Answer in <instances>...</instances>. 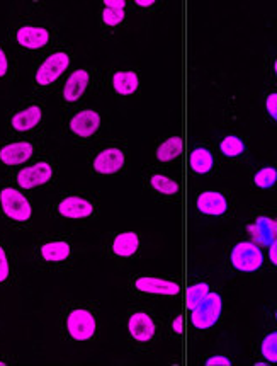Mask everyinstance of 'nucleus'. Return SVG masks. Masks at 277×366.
<instances>
[{
	"instance_id": "nucleus-1",
	"label": "nucleus",
	"mask_w": 277,
	"mask_h": 366,
	"mask_svg": "<svg viewBox=\"0 0 277 366\" xmlns=\"http://www.w3.org/2000/svg\"><path fill=\"white\" fill-rule=\"evenodd\" d=\"M0 205H2L4 213L14 222H28L33 215L28 198L14 188H4L0 191Z\"/></svg>"
},
{
	"instance_id": "nucleus-2",
	"label": "nucleus",
	"mask_w": 277,
	"mask_h": 366,
	"mask_svg": "<svg viewBox=\"0 0 277 366\" xmlns=\"http://www.w3.org/2000/svg\"><path fill=\"white\" fill-rule=\"evenodd\" d=\"M222 296L218 293H207L206 298L192 308V324L197 329H210L222 316Z\"/></svg>"
},
{
	"instance_id": "nucleus-3",
	"label": "nucleus",
	"mask_w": 277,
	"mask_h": 366,
	"mask_svg": "<svg viewBox=\"0 0 277 366\" xmlns=\"http://www.w3.org/2000/svg\"><path fill=\"white\" fill-rule=\"evenodd\" d=\"M264 256L261 249L254 242H240L235 245L232 251V264L238 271H245V273H252L262 266Z\"/></svg>"
},
{
	"instance_id": "nucleus-4",
	"label": "nucleus",
	"mask_w": 277,
	"mask_h": 366,
	"mask_svg": "<svg viewBox=\"0 0 277 366\" xmlns=\"http://www.w3.org/2000/svg\"><path fill=\"white\" fill-rule=\"evenodd\" d=\"M68 65H70V58H68V55L63 53V51L50 55V57L41 63V67L38 68L36 84L43 85V87L53 84V82H56L63 75V72L67 70Z\"/></svg>"
},
{
	"instance_id": "nucleus-5",
	"label": "nucleus",
	"mask_w": 277,
	"mask_h": 366,
	"mask_svg": "<svg viewBox=\"0 0 277 366\" xmlns=\"http://www.w3.org/2000/svg\"><path fill=\"white\" fill-rule=\"evenodd\" d=\"M67 329L75 341H87L95 333V318L89 310L75 308L67 318Z\"/></svg>"
},
{
	"instance_id": "nucleus-6",
	"label": "nucleus",
	"mask_w": 277,
	"mask_h": 366,
	"mask_svg": "<svg viewBox=\"0 0 277 366\" xmlns=\"http://www.w3.org/2000/svg\"><path fill=\"white\" fill-rule=\"evenodd\" d=\"M53 178V169L48 162H38L31 167H26L17 174V184L24 189H33L50 183Z\"/></svg>"
},
{
	"instance_id": "nucleus-7",
	"label": "nucleus",
	"mask_w": 277,
	"mask_h": 366,
	"mask_svg": "<svg viewBox=\"0 0 277 366\" xmlns=\"http://www.w3.org/2000/svg\"><path fill=\"white\" fill-rule=\"evenodd\" d=\"M16 40L23 48L28 50H40L45 48L50 41V33L48 29L40 26H23L16 34Z\"/></svg>"
},
{
	"instance_id": "nucleus-8",
	"label": "nucleus",
	"mask_w": 277,
	"mask_h": 366,
	"mask_svg": "<svg viewBox=\"0 0 277 366\" xmlns=\"http://www.w3.org/2000/svg\"><path fill=\"white\" fill-rule=\"evenodd\" d=\"M99 124H101V116H99V113L85 109L73 116L70 122V130L75 133L77 136L89 139V136H92L94 133L99 130Z\"/></svg>"
},
{
	"instance_id": "nucleus-9",
	"label": "nucleus",
	"mask_w": 277,
	"mask_h": 366,
	"mask_svg": "<svg viewBox=\"0 0 277 366\" xmlns=\"http://www.w3.org/2000/svg\"><path fill=\"white\" fill-rule=\"evenodd\" d=\"M58 212L65 218L80 220V218L90 217L94 212V206L90 205V201L85 200V198L68 196L58 205Z\"/></svg>"
},
{
	"instance_id": "nucleus-10",
	"label": "nucleus",
	"mask_w": 277,
	"mask_h": 366,
	"mask_svg": "<svg viewBox=\"0 0 277 366\" xmlns=\"http://www.w3.org/2000/svg\"><path fill=\"white\" fill-rule=\"evenodd\" d=\"M249 234L261 245H271L277 239V220L269 217H259L255 223L249 225Z\"/></svg>"
},
{
	"instance_id": "nucleus-11",
	"label": "nucleus",
	"mask_w": 277,
	"mask_h": 366,
	"mask_svg": "<svg viewBox=\"0 0 277 366\" xmlns=\"http://www.w3.org/2000/svg\"><path fill=\"white\" fill-rule=\"evenodd\" d=\"M129 334L136 339L138 343H148L155 334V322L145 312H136L129 317L128 322Z\"/></svg>"
},
{
	"instance_id": "nucleus-12",
	"label": "nucleus",
	"mask_w": 277,
	"mask_h": 366,
	"mask_svg": "<svg viewBox=\"0 0 277 366\" xmlns=\"http://www.w3.org/2000/svg\"><path fill=\"white\" fill-rule=\"evenodd\" d=\"M33 152L34 149L29 141H16V144H9L0 150V161L6 166H19V163L29 161Z\"/></svg>"
},
{
	"instance_id": "nucleus-13",
	"label": "nucleus",
	"mask_w": 277,
	"mask_h": 366,
	"mask_svg": "<svg viewBox=\"0 0 277 366\" xmlns=\"http://www.w3.org/2000/svg\"><path fill=\"white\" fill-rule=\"evenodd\" d=\"M124 163V154L119 149H107L95 157L94 169L99 174H114Z\"/></svg>"
},
{
	"instance_id": "nucleus-14",
	"label": "nucleus",
	"mask_w": 277,
	"mask_h": 366,
	"mask_svg": "<svg viewBox=\"0 0 277 366\" xmlns=\"http://www.w3.org/2000/svg\"><path fill=\"white\" fill-rule=\"evenodd\" d=\"M135 286L136 290L153 293V295H177L180 291V286L177 283L160 278H138Z\"/></svg>"
},
{
	"instance_id": "nucleus-15",
	"label": "nucleus",
	"mask_w": 277,
	"mask_h": 366,
	"mask_svg": "<svg viewBox=\"0 0 277 366\" xmlns=\"http://www.w3.org/2000/svg\"><path fill=\"white\" fill-rule=\"evenodd\" d=\"M41 118H43L41 107L34 104V106L26 107V109L21 111V113L12 116L11 123L16 131H29L41 123Z\"/></svg>"
},
{
	"instance_id": "nucleus-16",
	"label": "nucleus",
	"mask_w": 277,
	"mask_h": 366,
	"mask_svg": "<svg viewBox=\"0 0 277 366\" xmlns=\"http://www.w3.org/2000/svg\"><path fill=\"white\" fill-rule=\"evenodd\" d=\"M89 73L85 70H75L68 77L67 84L63 89V97L67 102H75L77 99L82 97V94L85 92L89 85Z\"/></svg>"
},
{
	"instance_id": "nucleus-17",
	"label": "nucleus",
	"mask_w": 277,
	"mask_h": 366,
	"mask_svg": "<svg viewBox=\"0 0 277 366\" xmlns=\"http://www.w3.org/2000/svg\"><path fill=\"white\" fill-rule=\"evenodd\" d=\"M197 210L205 215H223L228 210V203L223 195L214 191H206L197 198Z\"/></svg>"
},
{
	"instance_id": "nucleus-18",
	"label": "nucleus",
	"mask_w": 277,
	"mask_h": 366,
	"mask_svg": "<svg viewBox=\"0 0 277 366\" xmlns=\"http://www.w3.org/2000/svg\"><path fill=\"white\" fill-rule=\"evenodd\" d=\"M70 244L65 242V240H53V242H46L40 249L41 257L46 262H62L67 261L70 257Z\"/></svg>"
},
{
	"instance_id": "nucleus-19",
	"label": "nucleus",
	"mask_w": 277,
	"mask_h": 366,
	"mask_svg": "<svg viewBox=\"0 0 277 366\" xmlns=\"http://www.w3.org/2000/svg\"><path fill=\"white\" fill-rule=\"evenodd\" d=\"M138 75L135 72H116L112 77V87L121 96H131L138 89Z\"/></svg>"
},
{
	"instance_id": "nucleus-20",
	"label": "nucleus",
	"mask_w": 277,
	"mask_h": 366,
	"mask_svg": "<svg viewBox=\"0 0 277 366\" xmlns=\"http://www.w3.org/2000/svg\"><path fill=\"white\" fill-rule=\"evenodd\" d=\"M138 245H140V239H138V235L133 234V232H124V234H119L114 239L112 251H114L121 257H129L138 251Z\"/></svg>"
},
{
	"instance_id": "nucleus-21",
	"label": "nucleus",
	"mask_w": 277,
	"mask_h": 366,
	"mask_svg": "<svg viewBox=\"0 0 277 366\" xmlns=\"http://www.w3.org/2000/svg\"><path fill=\"white\" fill-rule=\"evenodd\" d=\"M183 152V139L180 136H172L167 141H163L157 150V158L160 162H170L177 158Z\"/></svg>"
},
{
	"instance_id": "nucleus-22",
	"label": "nucleus",
	"mask_w": 277,
	"mask_h": 366,
	"mask_svg": "<svg viewBox=\"0 0 277 366\" xmlns=\"http://www.w3.org/2000/svg\"><path fill=\"white\" fill-rule=\"evenodd\" d=\"M190 169L197 174H206L213 169V155L206 149H196L190 154Z\"/></svg>"
},
{
	"instance_id": "nucleus-23",
	"label": "nucleus",
	"mask_w": 277,
	"mask_h": 366,
	"mask_svg": "<svg viewBox=\"0 0 277 366\" xmlns=\"http://www.w3.org/2000/svg\"><path fill=\"white\" fill-rule=\"evenodd\" d=\"M150 183L151 186H153V189H157V191L162 193V195H177V193H179V184H177L175 181L165 178V176H160V174L151 176Z\"/></svg>"
},
{
	"instance_id": "nucleus-24",
	"label": "nucleus",
	"mask_w": 277,
	"mask_h": 366,
	"mask_svg": "<svg viewBox=\"0 0 277 366\" xmlns=\"http://www.w3.org/2000/svg\"><path fill=\"white\" fill-rule=\"evenodd\" d=\"M219 149H222V152L227 155V157H237V155L244 154L245 144L238 139V136L230 135V136H227V139H223Z\"/></svg>"
},
{
	"instance_id": "nucleus-25",
	"label": "nucleus",
	"mask_w": 277,
	"mask_h": 366,
	"mask_svg": "<svg viewBox=\"0 0 277 366\" xmlns=\"http://www.w3.org/2000/svg\"><path fill=\"white\" fill-rule=\"evenodd\" d=\"M210 293V286L206 283H197V285H192L188 290V307L192 310L197 307L202 300L206 298V295Z\"/></svg>"
},
{
	"instance_id": "nucleus-26",
	"label": "nucleus",
	"mask_w": 277,
	"mask_h": 366,
	"mask_svg": "<svg viewBox=\"0 0 277 366\" xmlns=\"http://www.w3.org/2000/svg\"><path fill=\"white\" fill-rule=\"evenodd\" d=\"M255 186L262 188V189H269L276 184L277 181V171L274 167H266V169L259 171L255 174Z\"/></svg>"
},
{
	"instance_id": "nucleus-27",
	"label": "nucleus",
	"mask_w": 277,
	"mask_h": 366,
	"mask_svg": "<svg viewBox=\"0 0 277 366\" xmlns=\"http://www.w3.org/2000/svg\"><path fill=\"white\" fill-rule=\"evenodd\" d=\"M262 355L267 361L277 363V333L267 335L262 341Z\"/></svg>"
},
{
	"instance_id": "nucleus-28",
	"label": "nucleus",
	"mask_w": 277,
	"mask_h": 366,
	"mask_svg": "<svg viewBox=\"0 0 277 366\" xmlns=\"http://www.w3.org/2000/svg\"><path fill=\"white\" fill-rule=\"evenodd\" d=\"M124 19V9H104V14H102V21L107 26H118L119 23H123Z\"/></svg>"
},
{
	"instance_id": "nucleus-29",
	"label": "nucleus",
	"mask_w": 277,
	"mask_h": 366,
	"mask_svg": "<svg viewBox=\"0 0 277 366\" xmlns=\"http://www.w3.org/2000/svg\"><path fill=\"white\" fill-rule=\"evenodd\" d=\"M9 274H11V266H9V257L6 249L0 245V283H4L9 279Z\"/></svg>"
},
{
	"instance_id": "nucleus-30",
	"label": "nucleus",
	"mask_w": 277,
	"mask_h": 366,
	"mask_svg": "<svg viewBox=\"0 0 277 366\" xmlns=\"http://www.w3.org/2000/svg\"><path fill=\"white\" fill-rule=\"evenodd\" d=\"M266 104H267V111H269V114L277 122V94H271V96L267 97Z\"/></svg>"
},
{
	"instance_id": "nucleus-31",
	"label": "nucleus",
	"mask_w": 277,
	"mask_h": 366,
	"mask_svg": "<svg viewBox=\"0 0 277 366\" xmlns=\"http://www.w3.org/2000/svg\"><path fill=\"white\" fill-rule=\"evenodd\" d=\"M207 366H230L232 361L228 358H224V356H213V358H210L206 361Z\"/></svg>"
},
{
	"instance_id": "nucleus-32",
	"label": "nucleus",
	"mask_w": 277,
	"mask_h": 366,
	"mask_svg": "<svg viewBox=\"0 0 277 366\" xmlns=\"http://www.w3.org/2000/svg\"><path fill=\"white\" fill-rule=\"evenodd\" d=\"M9 70V62H7V57L6 53H4V50L0 48V77H4Z\"/></svg>"
},
{
	"instance_id": "nucleus-33",
	"label": "nucleus",
	"mask_w": 277,
	"mask_h": 366,
	"mask_svg": "<svg viewBox=\"0 0 277 366\" xmlns=\"http://www.w3.org/2000/svg\"><path fill=\"white\" fill-rule=\"evenodd\" d=\"M269 257H271L272 264L277 266V239L269 245Z\"/></svg>"
},
{
	"instance_id": "nucleus-34",
	"label": "nucleus",
	"mask_w": 277,
	"mask_h": 366,
	"mask_svg": "<svg viewBox=\"0 0 277 366\" xmlns=\"http://www.w3.org/2000/svg\"><path fill=\"white\" fill-rule=\"evenodd\" d=\"M106 4L107 7H111V9H123L124 6H126V2H124V0H106Z\"/></svg>"
},
{
	"instance_id": "nucleus-35",
	"label": "nucleus",
	"mask_w": 277,
	"mask_h": 366,
	"mask_svg": "<svg viewBox=\"0 0 277 366\" xmlns=\"http://www.w3.org/2000/svg\"><path fill=\"white\" fill-rule=\"evenodd\" d=\"M174 330L177 334L183 333V317H180V316L174 321Z\"/></svg>"
},
{
	"instance_id": "nucleus-36",
	"label": "nucleus",
	"mask_w": 277,
	"mask_h": 366,
	"mask_svg": "<svg viewBox=\"0 0 277 366\" xmlns=\"http://www.w3.org/2000/svg\"><path fill=\"white\" fill-rule=\"evenodd\" d=\"M155 0H136V6L140 7H148V6H153Z\"/></svg>"
},
{
	"instance_id": "nucleus-37",
	"label": "nucleus",
	"mask_w": 277,
	"mask_h": 366,
	"mask_svg": "<svg viewBox=\"0 0 277 366\" xmlns=\"http://www.w3.org/2000/svg\"><path fill=\"white\" fill-rule=\"evenodd\" d=\"M274 68H276V75H277V60H276V65H274Z\"/></svg>"
},
{
	"instance_id": "nucleus-38",
	"label": "nucleus",
	"mask_w": 277,
	"mask_h": 366,
	"mask_svg": "<svg viewBox=\"0 0 277 366\" xmlns=\"http://www.w3.org/2000/svg\"><path fill=\"white\" fill-rule=\"evenodd\" d=\"M276 317H277V312H276Z\"/></svg>"
}]
</instances>
